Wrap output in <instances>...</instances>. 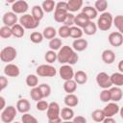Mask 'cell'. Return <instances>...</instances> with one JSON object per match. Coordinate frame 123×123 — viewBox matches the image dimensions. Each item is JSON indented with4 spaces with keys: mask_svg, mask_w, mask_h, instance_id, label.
<instances>
[{
    "mask_svg": "<svg viewBox=\"0 0 123 123\" xmlns=\"http://www.w3.org/2000/svg\"><path fill=\"white\" fill-rule=\"evenodd\" d=\"M57 54H58V62L62 64L73 65L77 63L79 60V56L77 52L74 51V49L68 45L62 46Z\"/></svg>",
    "mask_w": 123,
    "mask_h": 123,
    "instance_id": "6da1fadb",
    "label": "cell"
},
{
    "mask_svg": "<svg viewBox=\"0 0 123 123\" xmlns=\"http://www.w3.org/2000/svg\"><path fill=\"white\" fill-rule=\"evenodd\" d=\"M113 24V17L111 12H105L100 14L97 19V27L101 31H108L111 28Z\"/></svg>",
    "mask_w": 123,
    "mask_h": 123,
    "instance_id": "7a4b0ae2",
    "label": "cell"
},
{
    "mask_svg": "<svg viewBox=\"0 0 123 123\" xmlns=\"http://www.w3.org/2000/svg\"><path fill=\"white\" fill-rule=\"evenodd\" d=\"M16 57H17V51L12 46H7L3 48L0 52V60L3 62L10 63L11 62L14 61Z\"/></svg>",
    "mask_w": 123,
    "mask_h": 123,
    "instance_id": "3957f363",
    "label": "cell"
},
{
    "mask_svg": "<svg viewBox=\"0 0 123 123\" xmlns=\"http://www.w3.org/2000/svg\"><path fill=\"white\" fill-rule=\"evenodd\" d=\"M19 24L24 28V29H28V30H33V29H36L38 25H39V22L37 21L32 14H29V13H25L23 15L20 16L19 18Z\"/></svg>",
    "mask_w": 123,
    "mask_h": 123,
    "instance_id": "277c9868",
    "label": "cell"
},
{
    "mask_svg": "<svg viewBox=\"0 0 123 123\" xmlns=\"http://www.w3.org/2000/svg\"><path fill=\"white\" fill-rule=\"evenodd\" d=\"M17 110L13 106H8L1 111V120L3 123H12L15 118Z\"/></svg>",
    "mask_w": 123,
    "mask_h": 123,
    "instance_id": "5b68a950",
    "label": "cell"
},
{
    "mask_svg": "<svg viewBox=\"0 0 123 123\" xmlns=\"http://www.w3.org/2000/svg\"><path fill=\"white\" fill-rule=\"evenodd\" d=\"M36 73L39 77H55L57 70L51 64H40L37 67Z\"/></svg>",
    "mask_w": 123,
    "mask_h": 123,
    "instance_id": "8992f818",
    "label": "cell"
},
{
    "mask_svg": "<svg viewBox=\"0 0 123 123\" xmlns=\"http://www.w3.org/2000/svg\"><path fill=\"white\" fill-rule=\"evenodd\" d=\"M96 83L103 89H109L112 86L111 76L108 75L106 72H99L96 75Z\"/></svg>",
    "mask_w": 123,
    "mask_h": 123,
    "instance_id": "52a82bcc",
    "label": "cell"
},
{
    "mask_svg": "<svg viewBox=\"0 0 123 123\" xmlns=\"http://www.w3.org/2000/svg\"><path fill=\"white\" fill-rule=\"evenodd\" d=\"M46 115H47L48 120L56 119V118L61 117V108H60V105L57 102L49 103L48 110L46 111Z\"/></svg>",
    "mask_w": 123,
    "mask_h": 123,
    "instance_id": "ba28073f",
    "label": "cell"
},
{
    "mask_svg": "<svg viewBox=\"0 0 123 123\" xmlns=\"http://www.w3.org/2000/svg\"><path fill=\"white\" fill-rule=\"evenodd\" d=\"M59 74H60V77L65 81H68V80H72L74 78V70L72 68L71 65L69 64H62L60 69H59Z\"/></svg>",
    "mask_w": 123,
    "mask_h": 123,
    "instance_id": "9c48e42d",
    "label": "cell"
},
{
    "mask_svg": "<svg viewBox=\"0 0 123 123\" xmlns=\"http://www.w3.org/2000/svg\"><path fill=\"white\" fill-rule=\"evenodd\" d=\"M29 9V5L26 1L24 0H19V1H14L12 5V10L15 14H25Z\"/></svg>",
    "mask_w": 123,
    "mask_h": 123,
    "instance_id": "30bf717a",
    "label": "cell"
},
{
    "mask_svg": "<svg viewBox=\"0 0 123 123\" xmlns=\"http://www.w3.org/2000/svg\"><path fill=\"white\" fill-rule=\"evenodd\" d=\"M17 15L13 12H7L3 14L2 17V21L4 23V26H8V27H12L15 24H17Z\"/></svg>",
    "mask_w": 123,
    "mask_h": 123,
    "instance_id": "8fae6325",
    "label": "cell"
},
{
    "mask_svg": "<svg viewBox=\"0 0 123 123\" xmlns=\"http://www.w3.org/2000/svg\"><path fill=\"white\" fill-rule=\"evenodd\" d=\"M109 42L113 47H119L123 44V35L119 32H111L109 35Z\"/></svg>",
    "mask_w": 123,
    "mask_h": 123,
    "instance_id": "7c38bea8",
    "label": "cell"
},
{
    "mask_svg": "<svg viewBox=\"0 0 123 123\" xmlns=\"http://www.w3.org/2000/svg\"><path fill=\"white\" fill-rule=\"evenodd\" d=\"M120 111L119 106L115 102H110L106 105V107L103 109V111L105 113L106 117H112L116 113H118Z\"/></svg>",
    "mask_w": 123,
    "mask_h": 123,
    "instance_id": "4fadbf2b",
    "label": "cell"
},
{
    "mask_svg": "<svg viewBox=\"0 0 123 123\" xmlns=\"http://www.w3.org/2000/svg\"><path fill=\"white\" fill-rule=\"evenodd\" d=\"M4 74L8 77H17L20 74V69L14 63H8L4 67Z\"/></svg>",
    "mask_w": 123,
    "mask_h": 123,
    "instance_id": "5bb4252c",
    "label": "cell"
},
{
    "mask_svg": "<svg viewBox=\"0 0 123 123\" xmlns=\"http://www.w3.org/2000/svg\"><path fill=\"white\" fill-rule=\"evenodd\" d=\"M31 109V104L27 99H20L16 103V110L20 113H28V111Z\"/></svg>",
    "mask_w": 123,
    "mask_h": 123,
    "instance_id": "9a60e30c",
    "label": "cell"
},
{
    "mask_svg": "<svg viewBox=\"0 0 123 123\" xmlns=\"http://www.w3.org/2000/svg\"><path fill=\"white\" fill-rule=\"evenodd\" d=\"M90 22V20L83 13V12H80L78 13L77 15H75V20H74V24L79 27V28H85L88 23Z\"/></svg>",
    "mask_w": 123,
    "mask_h": 123,
    "instance_id": "2e32d148",
    "label": "cell"
},
{
    "mask_svg": "<svg viewBox=\"0 0 123 123\" xmlns=\"http://www.w3.org/2000/svg\"><path fill=\"white\" fill-rule=\"evenodd\" d=\"M101 58H102V61L107 63V64H111L114 61H115V54L112 50L111 49H106L102 52V55H101Z\"/></svg>",
    "mask_w": 123,
    "mask_h": 123,
    "instance_id": "e0dca14e",
    "label": "cell"
},
{
    "mask_svg": "<svg viewBox=\"0 0 123 123\" xmlns=\"http://www.w3.org/2000/svg\"><path fill=\"white\" fill-rule=\"evenodd\" d=\"M87 40L85 38H79V39H75L72 43V48L74 49V51L76 52H82L84 50H86L87 48Z\"/></svg>",
    "mask_w": 123,
    "mask_h": 123,
    "instance_id": "ac0fdd59",
    "label": "cell"
},
{
    "mask_svg": "<svg viewBox=\"0 0 123 123\" xmlns=\"http://www.w3.org/2000/svg\"><path fill=\"white\" fill-rule=\"evenodd\" d=\"M110 92H111V98L112 102H118L122 99L123 97V91L119 86H113L110 88Z\"/></svg>",
    "mask_w": 123,
    "mask_h": 123,
    "instance_id": "d6986e66",
    "label": "cell"
},
{
    "mask_svg": "<svg viewBox=\"0 0 123 123\" xmlns=\"http://www.w3.org/2000/svg\"><path fill=\"white\" fill-rule=\"evenodd\" d=\"M63 102L66 105V107L74 108L79 104V98L74 93H70V94H66L65 95V97L63 99Z\"/></svg>",
    "mask_w": 123,
    "mask_h": 123,
    "instance_id": "ffe728a7",
    "label": "cell"
},
{
    "mask_svg": "<svg viewBox=\"0 0 123 123\" xmlns=\"http://www.w3.org/2000/svg\"><path fill=\"white\" fill-rule=\"evenodd\" d=\"M82 12H83L90 21H92V20H93L94 18H96L97 15H98V12L96 11V9H95L94 7H91V6H86V7H84L83 10H82Z\"/></svg>",
    "mask_w": 123,
    "mask_h": 123,
    "instance_id": "44dd1931",
    "label": "cell"
},
{
    "mask_svg": "<svg viewBox=\"0 0 123 123\" xmlns=\"http://www.w3.org/2000/svg\"><path fill=\"white\" fill-rule=\"evenodd\" d=\"M74 111L69 108V107H66V108H62L61 110V118L63 120V121H69V120H72L74 118Z\"/></svg>",
    "mask_w": 123,
    "mask_h": 123,
    "instance_id": "7402d4cb",
    "label": "cell"
},
{
    "mask_svg": "<svg viewBox=\"0 0 123 123\" xmlns=\"http://www.w3.org/2000/svg\"><path fill=\"white\" fill-rule=\"evenodd\" d=\"M73 80L78 84V85H84L87 82V75L85 71L83 70H78L77 72H75L74 74V78Z\"/></svg>",
    "mask_w": 123,
    "mask_h": 123,
    "instance_id": "603a6c76",
    "label": "cell"
},
{
    "mask_svg": "<svg viewBox=\"0 0 123 123\" xmlns=\"http://www.w3.org/2000/svg\"><path fill=\"white\" fill-rule=\"evenodd\" d=\"M67 5H68V12H78L83 7V1L82 0H69L67 1Z\"/></svg>",
    "mask_w": 123,
    "mask_h": 123,
    "instance_id": "cb8c5ba5",
    "label": "cell"
},
{
    "mask_svg": "<svg viewBox=\"0 0 123 123\" xmlns=\"http://www.w3.org/2000/svg\"><path fill=\"white\" fill-rule=\"evenodd\" d=\"M31 14L33 15V17H34L37 21L39 22V21L43 18V16H44V11L42 10L41 6L36 5V6H34V7L32 8V13H31Z\"/></svg>",
    "mask_w": 123,
    "mask_h": 123,
    "instance_id": "d4e9b609",
    "label": "cell"
},
{
    "mask_svg": "<svg viewBox=\"0 0 123 123\" xmlns=\"http://www.w3.org/2000/svg\"><path fill=\"white\" fill-rule=\"evenodd\" d=\"M68 12L66 11H63V10H60V9H55V12H54V20L56 22H59V23H63L65 18H66V15H67Z\"/></svg>",
    "mask_w": 123,
    "mask_h": 123,
    "instance_id": "484cf974",
    "label": "cell"
},
{
    "mask_svg": "<svg viewBox=\"0 0 123 123\" xmlns=\"http://www.w3.org/2000/svg\"><path fill=\"white\" fill-rule=\"evenodd\" d=\"M111 84L115 86H123V73L121 72H115L111 75Z\"/></svg>",
    "mask_w": 123,
    "mask_h": 123,
    "instance_id": "4316f807",
    "label": "cell"
},
{
    "mask_svg": "<svg viewBox=\"0 0 123 123\" xmlns=\"http://www.w3.org/2000/svg\"><path fill=\"white\" fill-rule=\"evenodd\" d=\"M63 89L65 92H67V94H70V93H73L76 91L77 89V83L72 79V80H68V81H65L63 83Z\"/></svg>",
    "mask_w": 123,
    "mask_h": 123,
    "instance_id": "83f0119b",
    "label": "cell"
},
{
    "mask_svg": "<svg viewBox=\"0 0 123 123\" xmlns=\"http://www.w3.org/2000/svg\"><path fill=\"white\" fill-rule=\"evenodd\" d=\"M56 4L57 3L55 1H53V0H45V1L42 2L41 8L44 11V12L49 13V12H52L56 9Z\"/></svg>",
    "mask_w": 123,
    "mask_h": 123,
    "instance_id": "f1b7e54d",
    "label": "cell"
},
{
    "mask_svg": "<svg viewBox=\"0 0 123 123\" xmlns=\"http://www.w3.org/2000/svg\"><path fill=\"white\" fill-rule=\"evenodd\" d=\"M42 35H43L44 38L51 40V39H53V38H55V37H56L57 31H56V29H55L54 27L49 26V27L44 28V30H43V32H42Z\"/></svg>",
    "mask_w": 123,
    "mask_h": 123,
    "instance_id": "f546056e",
    "label": "cell"
},
{
    "mask_svg": "<svg viewBox=\"0 0 123 123\" xmlns=\"http://www.w3.org/2000/svg\"><path fill=\"white\" fill-rule=\"evenodd\" d=\"M26 85L32 88L38 86V78L36 74H29L26 77Z\"/></svg>",
    "mask_w": 123,
    "mask_h": 123,
    "instance_id": "4dcf8cb0",
    "label": "cell"
},
{
    "mask_svg": "<svg viewBox=\"0 0 123 123\" xmlns=\"http://www.w3.org/2000/svg\"><path fill=\"white\" fill-rule=\"evenodd\" d=\"M97 24H95L94 22L90 21L85 28H83V32L87 35V36H92V35H95L96 32H97Z\"/></svg>",
    "mask_w": 123,
    "mask_h": 123,
    "instance_id": "1f68e13d",
    "label": "cell"
},
{
    "mask_svg": "<svg viewBox=\"0 0 123 123\" xmlns=\"http://www.w3.org/2000/svg\"><path fill=\"white\" fill-rule=\"evenodd\" d=\"M12 36H13V37H17V38H20V37H22L24 36V34H25V29H24L19 23H17V24H15L14 26L12 27Z\"/></svg>",
    "mask_w": 123,
    "mask_h": 123,
    "instance_id": "d6a6232c",
    "label": "cell"
},
{
    "mask_svg": "<svg viewBox=\"0 0 123 123\" xmlns=\"http://www.w3.org/2000/svg\"><path fill=\"white\" fill-rule=\"evenodd\" d=\"M91 118H92L93 121L100 123V122L104 121L106 116H105V113H104L103 110H95L91 112Z\"/></svg>",
    "mask_w": 123,
    "mask_h": 123,
    "instance_id": "836d02e7",
    "label": "cell"
},
{
    "mask_svg": "<svg viewBox=\"0 0 123 123\" xmlns=\"http://www.w3.org/2000/svg\"><path fill=\"white\" fill-rule=\"evenodd\" d=\"M83 34H84V32H83L82 28H79L77 26L70 27V37L75 38V39H79V38H82Z\"/></svg>",
    "mask_w": 123,
    "mask_h": 123,
    "instance_id": "e575fe53",
    "label": "cell"
},
{
    "mask_svg": "<svg viewBox=\"0 0 123 123\" xmlns=\"http://www.w3.org/2000/svg\"><path fill=\"white\" fill-rule=\"evenodd\" d=\"M30 96H31V98H32L34 101H36V102H38V101L42 100V98H43V95H42V93H41V91H40V89H39L38 86L34 87V88L31 89V91H30Z\"/></svg>",
    "mask_w": 123,
    "mask_h": 123,
    "instance_id": "d590c367",
    "label": "cell"
},
{
    "mask_svg": "<svg viewBox=\"0 0 123 123\" xmlns=\"http://www.w3.org/2000/svg\"><path fill=\"white\" fill-rule=\"evenodd\" d=\"M44 59H45V61H46L49 64L54 63L56 61H58V54H57L55 51H53V50H49V51H47V52L45 53Z\"/></svg>",
    "mask_w": 123,
    "mask_h": 123,
    "instance_id": "8d00e7d4",
    "label": "cell"
},
{
    "mask_svg": "<svg viewBox=\"0 0 123 123\" xmlns=\"http://www.w3.org/2000/svg\"><path fill=\"white\" fill-rule=\"evenodd\" d=\"M94 8L96 9V11L98 12L103 13V12H105V11L108 8V2L106 0H97L94 3Z\"/></svg>",
    "mask_w": 123,
    "mask_h": 123,
    "instance_id": "74e56055",
    "label": "cell"
},
{
    "mask_svg": "<svg viewBox=\"0 0 123 123\" xmlns=\"http://www.w3.org/2000/svg\"><path fill=\"white\" fill-rule=\"evenodd\" d=\"M62 39L61 38H58V37H55L53 39H51L49 41V48L50 50H53V51H57V50H60L62 48Z\"/></svg>",
    "mask_w": 123,
    "mask_h": 123,
    "instance_id": "f35d334b",
    "label": "cell"
},
{
    "mask_svg": "<svg viewBox=\"0 0 123 123\" xmlns=\"http://www.w3.org/2000/svg\"><path fill=\"white\" fill-rule=\"evenodd\" d=\"M43 38H44V37H43L42 33H39V32H33L30 35V40L36 44L42 42Z\"/></svg>",
    "mask_w": 123,
    "mask_h": 123,
    "instance_id": "ab89813d",
    "label": "cell"
},
{
    "mask_svg": "<svg viewBox=\"0 0 123 123\" xmlns=\"http://www.w3.org/2000/svg\"><path fill=\"white\" fill-rule=\"evenodd\" d=\"M113 25L116 27L118 32L123 35V15H116L113 17Z\"/></svg>",
    "mask_w": 123,
    "mask_h": 123,
    "instance_id": "60d3db41",
    "label": "cell"
},
{
    "mask_svg": "<svg viewBox=\"0 0 123 123\" xmlns=\"http://www.w3.org/2000/svg\"><path fill=\"white\" fill-rule=\"evenodd\" d=\"M58 35L62 38H66V37H70V27L65 26V25L61 26L58 30Z\"/></svg>",
    "mask_w": 123,
    "mask_h": 123,
    "instance_id": "b9f144b4",
    "label": "cell"
},
{
    "mask_svg": "<svg viewBox=\"0 0 123 123\" xmlns=\"http://www.w3.org/2000/svg\"><path fill=\"white\" fill-rule=\"evenodd\" d=\"M12 36V28L8 26H3L0 28V37L2 38H9Z\"/></svg>",
    "mask_w": 123,
    "mask_h": 123,
    "instance_id": "7bdbcfd3",
    "label": "cell"
},
{
    "mask_svg": "<svg viewBox=\"0 0 123 123\" xmlns=\"http://www.w3.org/2000/svg\"><path fill=\"white\" fill-rule=\"evenodd\" d=\"M100 100L104 103H110L111 101V92H110V89H103L101 92H100Z\"/></svg>",
    "mask_w": 123,
    "mask_h": 123,
    "instance_id": "ee69618b",
    "label": "cell"
},
{
    "mask_svg": "<svg viewBox=\"0 0 123 123\" xmlns=\"http://www.w3.org/2000/svg\"><path fill=\"white\" fill-rule=\"evenodd\" d=\"M38 87L43 95V98H47L50 96L51 94V87L49 85L47 84H41V85H38Z\"/></svg>",
    "mask_w": 123,
    "mask_h": 123,
    "instance_id": "f6af8a7d",
    "label": "cell"
},
{
    "mask_svg": "<svg viewBox=\"0 0 123 123\" xmlns=\"http://www.w3.org/2000/svg\"><path fill=\"white\" fill-rule=\"evenodd\" d=\"M21 122L22 123H38L37 119L30 113H24L21 117Z\"/></svg>",
    "mask_w": 123,
    "mask_h": 123,
    "instance_id": "bcb514c9",
    "label": "cell"
},
{
    "mask_svg": "<svg viewBox=\"0 0 123 123\" xmlns=\"http://www.w3.org/2000/svg\"><path fill=\"white\" fill-rule=\"evenodd\" d=\"M74 20H75V15L72 12H68L66 15V18L63 22V25L68 26V27H72L74 24Z\"/></svg>",
    "mask_w": 123,
    "mask_h": 123,
    "instance_id": "7dc6e473",
    "label": "cell"
},
{
    "mask_svg": "<svg viewBox=\"0 0 123 123\" xmlns=\"http://www.w3.org/2000/svg\"><path fill=\"white\" fill-rule=\"evenodd\" d=\"M37 110L39 111H47L48 110V107H49V104L45 101V100H40L38 102H37Z\"/></svg>",
    "mask_w": 123,
    "mask_h": 123,
    "instance_id": "c3c4849f",
    "label": "cell"
},
{
    "mask_svg": "<svg viewBox=\"0 0 123 123\" xmlns=\"http://www.w3.org/2000/svg\"><path fill=\"white\" fill-rule=\"evenodd\" d=\"M56 9H60V10H63V11H66L68 12V5H67V2L65 1H60L56 4Z\"/></svg>",
    "mask_w": 123,
    "mask_h": 123,
    "instance_id": "681fc988",
    "label": "cell"
},
{
    "mask_svg": "<svg viewBox=\"0 0 123 123\" xmlns=\"http://www.w3.org/2000/svg\"><path fill=\"white\" fill-rule=\"evenodd\" d=\"M8 86V79L5 76H0V89L4 90Z\"/></svg>",
    "mask_w": 123,
    "mask_h": 123,
    "instance_id": "f907efd6",
    "label": "cell"
},
{
    "mask_svg": "<svg viewBox=\"0 0 123 123\" xmlns=\"http://www.w3.org/2000/svg\"><path fill=\"white\" fill-rule=\"evenodd\" d=\"M72 121H73L74 123H86V117H84V116H82V115H77V116H75Z\"/></svg>",
    "mask_w": 123,
    "mask_h": 123,
    "instance_id": "816d5d0a",
    "label": "cell"
},
{
    "mask_svg": "<svg viewBox=\"0 0 123 123\" xmlns=\"http://www.w3.org/2000/svg\"><path fill=\"white\" fill-rule=\"evenodd\" d=\"M103 123H116L115 120L112 117H106L103 121Z\"/></svg>",
    "mask_w": 123,
    "mask_h": 123,
    "instance_id": "f5cc1de1",
    "label": "cell"
},
{
    "mask_svg": "<svg viewBox=\"0 0 123 123\" xmlns=\"http://www.w3.org/2000/svg\"><path fill=\"white\" fill-rule=\"evenodd\" d=\"M0 101H1V107H0V110H4L6 107H5V104H6V101H5V98L3 96H0Z\"/></svg>",
    "mask_w": 123,
    "mask_h": 123,
    "instance_id": "db71d44e",
    "label": "cell"
},
{
    "mask_svg": "<svg viewBox=\"0 0 123 123\" xmlns=\"http://www.w3.org/2000/svg\"><path fill=\"white\" fill-rule=\"evenodd\" d=\"M62 118L59 117V118H56V119H51V120H48V123H62Z\"/></svg>",
    "mask_w": 123,
    "mask_h": 123,
    "instance_id": "11a10c76",
    "label": "cell"
},
{
    "mask_svg": "<svg viewBox=\"0 0 123 123\" xmlns=\"http://www.w3.org/2000/svg\"><path fill=\"white\" fill-rule=\"evenodd\" d=\"M117 67H118V70H119V72L123 73V60H121V61L118 62V65H117Z\"/></svg>",
    "mask_w": 123,
    "mask_h": 123,
    "instance_id": "9f6ffc18",
    "label": "cell"
},
{
    "mask_svg": "<svg viewBox=\"0 0 123 123\" xmlns=\"http://www.w3.org/2000/svg\"><path fill=\"white\" fill-rule=\"evenodd\" d=\"M119 113H120V116H121V118L123 119V107H122V108H120V111H119Z\"/></svg>",
    "mask_w": 123,
    "mask_h": 123,
    "instance_id": "6f0895ef",
    "label": "cell"
},
{
    "mask_svg": "<svg viewBox=\"0 0 123 123\" xmlns=\"http://www.w3.org/2000/svg\"><path fill=\"white\" fill-rule=\"evenodd\" d=\"M62 123H74L73 121H71V120H69V121H62Z\"/></svg>",
    "mask_w": 123,
    "mask_h": 123,
    "instance_id": "680465c9",
    "label": "cell"
},
{
    "mask_svg": "<svg viewBox=\"0 0 123 123\" xmlns=\"http://www.w3.org/2000/svg\"><path fill=\"white\" fill-rule=\"evenodd\" d=\"M12 123H20V122H12Z\"/></svg>",
    "mask_w": 123,
    "mask_h": 123,
    "instance_id": "91938a15",
    "label": "cell"
}]
</instances>
